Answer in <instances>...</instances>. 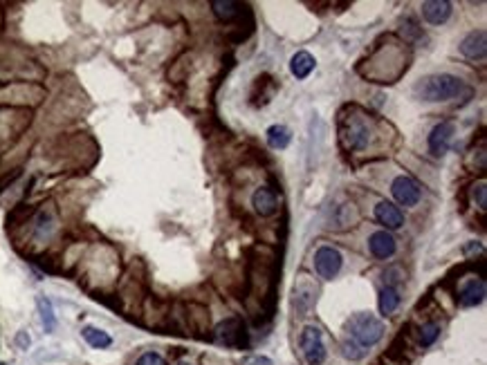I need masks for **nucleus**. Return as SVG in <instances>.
Here are the masks:
<instances>
[{
    "instance_id": "nucleus-1",
    "label": "nucleus",
    "mask_w": 487,
    "mask_h": 365,
    "mask_svg": "<svg viewBox=\"0 0 487 365\" xmlns=\"http://www.w3.org/2000/svg\"><path fill=\"white\" fill-rule=\"evenodd\" d=\"M384 336V325L382 321L373 316L371 312H360L343 327V340H341V352L343 357L350 361H362L368 350L377 345Z\"/></svg>"
},
{
    "instance_id": "nucleus-2",
    "label": "nucleus",
    "mask_w": 487,
    "mask_h": 365,
    "mask_svg": "<svg viewBox=\"0 0 487 365\" xmlns=\"http://www.w3.org/2000/svg\"><path fill=\"white\" fill-rule=\"evenodd\" d=\"M462 88H465L462 86V79L454 74H429L415 84L413 92H415V97L422 101L438 103V101L456 99L462 92Z\"/></svg>"
},
{
    "instance_id": "nucleus-3",
    "label": "nucleus",
    "mask_w": 487,
    "mask_h": 365,
    "mask_svg": "<svg viewBox=\"0 0 487 365\" xmlns=\"http://www.w3.org/2000/svg\"><path fill=\"white\" fill-rule=\"evenodd\" d=\"M371 121L360 112H353L350 117L341 119V141L348 150H364L371 144Z\"/></svg>"
},
{
    "instance_id": "nucleus-4",
    "label": "nucleus",
    "mask_w": 487,
    "mask_h": 365,
    "mask_svg": "<svg viewBox=\"0 0 487 365\" xmlns=\"http://www.w3.org/2000/svg\"><path fill=\"white\" fill-rule=\"evenodd\" d=\"M299 345H301V352H303V359L308 365H322L326 361V343H324V334L322 329H319L317 325H308L303 332H301V338H299Z\"/></svg>"
},
{
    "instance_id": "nucleus-5",
    "label": "nucleus",
    "mask_w": 487,
    "mask_h": 365,
    "mask_svg": "<svg viewBox=\"0 0 487 365\" xmlns=\"http://www.w3.org/2000/svg\"><path fill=\"white\" fill-rule=\"evenodd\" d=\"M213 340L224 347H243L247 343V338L241 319H224L216 327V332H213Z\"/></svg>"
},
{
    "instance_id": "nucleus-6",
    "label": "nucleus",
    "mask_w": 487,
    "mask_h": 365,
    "mask_svg": "<svg viewBox=\"0 0 487 365\" xmlns=\"http://www.w3.org/2000/svg\"><path fill=\"white\" fill-rule=\"evenodd\" d=\"M341 265H343V258H341V253L335 249V246H322V249H317L315 269H317V274L322 278L332 280L339 274Z\"/></svg>"
},
{
    "instance_id": "nucleus-7",
    "label": "nucleus",
    "mask_w": 487,
    "mask_h": 365,
    "mask_svg": "<svg viewBox=\"0 0 487 365\" xmlns=\"http://www.w3.org/2000/svg\"><path fill=\"white\" fill-rule=\"evenodd\" d=\"M391 193H393L396 202L400 206H407V208L418 204L420 202V195H422L418 182L407 178V175H400V178L393 180V184H391Z\"/></svg>"
},
{
    "instance_id": "nucleus-8",
    "label": "nucleus",
    "mask_w": 487,
    "mask_h": 365,
    "mask_svg": "<svg viewBox=\"0 0 487 365\" xmlns=\"http://www.w3.org/2000/svg\"><path fill=\"white\" fill-rule=\"evenodd\" d=\"M454 133H456L454 121H441V124H438L434 131H431V135H429V150H431V155L443 157L445 152L449 150V146H451Z\"/></svg>"
},
{
    "instance_id": "nucleus-9",
    "label": "nucleus",
    "mask_w": 487,
    "mask_h": 365,
    "mask_svg": "<svg viewBox=\"0 0 487 365\" xmlns=\"http://www.w3.org/2000/svg\"><path fill=\"white\" fill-rule=\"evenodd\" d=\"M485 52H487V32L485 29L469 32L460 43V54L472 58V61H483Z\"/></svg>"
},
{
    "instance_id": "nucleus-10",
    "label": "nucleus",
    "mask_w": 487,
    "mask_h": 365,
    "mask_svg": "<svg viewBox=\"0 0 487 365\" xmlns=\"http://www.w3.org/2000/svg\"><path fill=\"white\" fill-rule=\"evenodd\" d=\"M368 249H371V253L377 258V260H388V258L396 255L398 244H396V238L388 231H375L371 238H368Z\"/></svg>"
},
{
    "instance_id": "nucleus-11",
    "label": "nucleus",
    "mask_w": 487,
    "mask_h": 365,
    "mask_svg": "<svg viewBox=\"0 0 487 365\" xmlns=\"http://www.w3.org/2000/svg\"><path fill=\"white\" fill-rule=\"evenodd\" d=\"M422 18L429 22V25H443L449 20L454 5L447 3V0H429V3H422Z\"/></svg>"
},
{
    "instance_id": "nucleus-12",
    "label": "nucleus",
    "mask_w": 487,
    "mask_h": 365,
    "mask_svg": "<svg viewBox=\"0 0 487 365\" xmlns=\"http://www.w3.org/2000/svg\"><path fill=\"white\" fill-rule=\"evenodd\" d=\"M252 206H254L256 213L263 215V218L274 215L277 208H279L277 193L272 191L270 186H260V188H256V193L252 195Z\"/></svg>"
},
{
    "instance_id": "nucleus-13",
    "label": "nucleus",
    "mask_w": 487,
    "mask_h": 365,
    "mask_svg": "<svg viewBox=\"0 0 487 365\" xmlns=\"http://www.w3.org/2000/svg\"><path fill=\"white\" fill-rule=\"evenodd\" d=\"M375 220L386 229H400L405 225V213L393 202H379L375 206Z\"/></svg>"
},
{
    "instance_id": "nucleus-14",
    "label": "nucleus",
    "mask_w": 487,
    "mask_h": 365,
    "mask_svg": "<svg viewBox=\"0 0 487 365\" xmlns=\"http://www.w3.org/2000/svg\"><path fill=\"white\" fill-rule=\"evenodd\" d=\"M315 300H317V287H312L308 280H301L299 285L294 287V307L301 316H308L315 307Z\"/></svg>"
},
{
    "instance_id": "nucleus-15",
    "label": "nucleus",
    "mask_w": 487,
    "mask_h": 365,
    "mask_svg": "<svg viewBox=\"0 0 487 365\" xmlns=\"http://www.w3.org/2000/svg\"><path fill=\"white\" fill-rule=\"evenodd\" d=\"M56 229V218L50 208H41L34 218V240H50Z\"/></svg>"
},
{
    "instance_id": "nucleus-16",
    "label": "nucleus",
    "mask_w": 487,
    "mask_h": 365,
    "mask_svg": "<svg viewBox=\"0 0 487 365\" xmlns=\"http://www.w3.org/2000/svg\"><path fill=\"white\" fill-rule=\"evenodd\" d=\"M485 298V280H469L460 291L462 307H476Z\"/></svg>"
},
{
    "instance_id": "nucleus-17",
    "label": "nucleus",
    "mask_w": 487,
    "mask_h": 365,
    "mask_svg": "<svg viewBox=\"0 0 487 365\" xmlns=\"http://www.w3.org/2000/svg\"><path fill=\"white\" fill-rule=\"evenodd\" d=\"M81 336L92 350H108L113 345V336L108 332H103V329H99V327H92V325L83 327Z\"/></svg>"
},
{
    "instance_id": "nucleus-18",
    "label": "nucleus",
    "mask_w": 487,
    "mask_h": 365,
    "mask_svg": "<svg viewBox=\"0 0 487 365\" xmlns=\"http://www.w3.org/2000/svg\"><path fill=\"white\" fill-rule=\"evenodd\" d=\"M315 58L312 54H308V52H296L292 56V61H290V72L296 77V79H308L312 74V69H315Z\"/></svg>"
},
{
    "instance_id": "nucleus-19",
    "label": "nucleus",
    "mask_w": 487,
    "mask_h": 365,
    "mask_svg": "<svg viewBox=\"0 0 487 365\" xmlns=\"http://www.w3.org/2000/svg\"><path fill=\"white\" fill-rule=\"evenodd\" d=\"M400 291L396 285H384L382 289H379V312H382L384 316H391L396 310H398V305H400Z\"/></svg>"
},
{
    "instance_id": "nucleus-20",
    "label": "nucleus",
    "mask_w": 487,
    "mask_h": 365,
    "mask_svg": "<svg viewBox=\"0 0 487 365\" xmlns=\"http://www.w3.org/2000/svg\"><path fill=\"white\" fill-rule=\"evenodd\" d=\"M213 14H216L222 22H232L241 16L243 5L241 3H234V0H213L211 3Z\"/></svg>"
},
{
    "instance_id": "nucleus-21",
    "label": "nucleus",
    "mask_w": 487,
    "mask_h": 365,
    "mask_svg": "<svg viewBox=\"0 0 487 365\" xmlns=\"http://www.w3.org/2000/svg\"><path fill=\"white\" fill-rule=\"evenodd\" d=\"M290 141H292V133H290V128L288 126H283V124H274V126H270L267 128V144L272 148H288L290 146Z\"/></svg>"
},
{
    "instance_id": "nucleus-22",
    "label": "nucleus",
    "mask_w": 487,
    "mask_h": 365,
    "mask_svg": "<svg viewBox=\"0 0 487 365\" xmlns=\"http://www.w3.org/2000/svg\"><path fill=\"white\" fill-rule=\"evenodd\" d=\"M37 305H39V314H41V323H43V327H45V332H54V327H56V316H54L52 303L41 296V298L37 300Z\"/></svg>"
},
{
    "instance_id": "nucleus-23",
    "label": "nucleus",
    "mask_w": 487,
    "mask_h": 365,
    "mask_svg": "<svg viewBox=\"0 0 487 365\" xmlns=\"http://www.w3.org/2000/svg\"><path fill=\"white\" fill-rule=\"evenodd\" d=\"M438 336H441V325H438V323L429 321V323H424V325L420 327V345H422V347L434 345Z\"/></svg>"
},
{
    "instance_id": "nucleus-24",
    "label": "nucleus",
    "mask_w": 487,
    "mask_h": 365,
    "mask_svg": "<svg viewBox=\"0 0 487 365\" xmlns=\"http://www.w3.org/2000/svg\"><path fill=\"white\" fill-rule=\"evenodd\" d=\"M135 365H166V359L162 354H158V352H144Z\"/></svg>"
},
{
    "instance_id": "nucleus-25",
    "label": "nucleus",
    "mask_w": 487,
    "mask_h": 365,
    "mask_svg": "<svg viewBox=\"0 0 487 365\" xmlns=\"http://www.w3.org/2000/svg\"><path fill=\"white\" fill-rule=\"evenodd\" d=\"M472 195H474V202L479 204V208L485 211V208H487V186H485V182H481V184L474 186Z\"/></svg>"
},
{
    "instance_id": "nucleus-26",
    "label": "nucleus",
    "mask_w": 487,
    "mask_h": 365,
    "mask_svg": "<svg viewBox=\"0 0 487 365\" xmlns=\"http://www.w3.org/2000/svg\"><path fill=\"white\" fill-rule=\"evenodd\" d=\"M30 343H32V340H30L27 332H18V334H16V345H18L20 350H27Z\"/></svg>"
},
{
    "instance_id": "nucleus-27",
    "label": "nucleus",
    "mask_w": 487,
    "mask_h": 365,
    "mask_svg": "<svg viewBox=\"0 0 487 365\" xmlns=\"http://www.w3.org/2000/svg\"><path fill=\"white\" fill-rule=\"evenodd\" d=\"M245 365H272V361L265 357H252V359L245 361Z\"/></svg>"
},
{
    "instance_id": "nucleus-28",
    "label": "nucleus",
    "mask_w": 487,
    "mask_h": 365,
    "mask_svg": "<svg viewBox=\"0 0 487 365\" xmlns=\"http://www.w3.org/2000/svg\"><path fill=\"white\" fill-rule=\"evenodd\" d=\"M177 365H194V363H177Z\"/></svg>"
},
{
    "instance_id": "nucleus-29",
    "label": "nucleus",
    "mask_w": 487,
    "mask_h": 365,
    "mask_svg": "<svg viewBox=\"0 0 487 365\" xmlns=\"http://www.w3.org/2000/svg\"><path fill=\"white\" fill-rule=\"evenodd\" d=\"M0 365H7V363H0Z\"/></svg>"
}]
</instances>
